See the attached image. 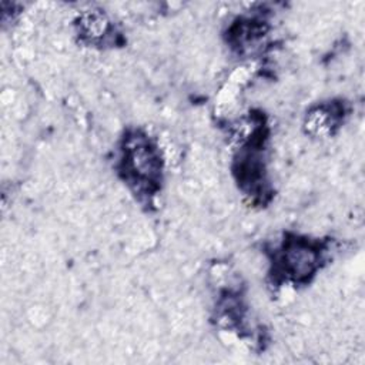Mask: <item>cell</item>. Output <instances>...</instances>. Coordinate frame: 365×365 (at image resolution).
<instances>
[{
	"label": "cell",
	"instance_id": "obj_2",
	"mask_svg": "<svg viewBox=\"0 0 365 365\" xmlns=\"http://www.w3.org/2000/svg\"><path fill=\"white\" fill-rule=\"evenodd\" d=\"M321 261V245L309 240H288L278 255L279 271L294 279H308Z\"/></svg>",
	"mask_w": 365,
	"mask_h": 365
},
{
	"label": "cell",
	"instance_id": "obj_1",
	"mask_svg": "<svg viewBox=\"0 0 365 365\" xmlns=\"http://www.w3.org/2000/svg\"><path fill=\"white\" fill-rule=\"evenodd\" d=\"M124 170L135 184L154 185L161 174V161L155 147L144 135H131L124 145Z\"/></svg>",
	"mask_w": 365,
	"mask_h": 365
}]
</instances>
